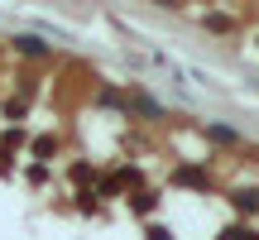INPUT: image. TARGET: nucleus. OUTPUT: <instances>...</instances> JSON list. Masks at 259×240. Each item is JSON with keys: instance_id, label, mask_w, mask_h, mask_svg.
Here are the masks:
<instances>
[{"instance_id": "nucleus-1", "label": "nucleus", "mask_w": 259, "mask_h": 240, "mask_svg": "<svg viewBox=\"0 0 259 240\" xmlns=\"http://www.w3.org/2000/svg\"><path fill=\"white\" fill-rule=\"evenodd\" d=\"M221 240H254V231H250V226H231Z\"/></svg>"}]
</instances>
